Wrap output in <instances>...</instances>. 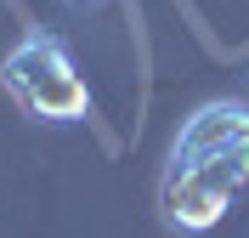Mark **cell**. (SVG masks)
<instances>
[{
  "label": "cell",
  "mask_w": 249,
  "mask_h": 238,
  "mask_svg": "<svg viewBox=\"0 0 249 238\" xmlns=\"http://www.w3.org/2000/svg\"><path fill=\"white\" fill-rule=\"evenodd\" d=\"M249 193V102L215 96L181 119L159 176V216L176 233H210Z\"/></svg>",
  "instance_id": "obj_1"
},
{
  "label": "cell",
  "mask_w": 249,
  "mask_h": 238,
  "mask_svg": "<svg viewBox=\"0 0 249 238\" xmlns=\"http://www.w3.org/2000/svg\"><path fill=\"white\" fill-rule=\"evenodd\" d=\"M0 91L40 125H79L91 119V91L85 74L68 57L51 29H29L6 57H0Z\"/></svg>",
  "instance_id": "obj_2"
},
{
  "label": "cell",
  "mask_w": 249,
  "mask_h": 238,
  "mask_svg": "<svg viewBox=\"0 0 249 238\" xmlns=\"http://www.w3.org/2000/svg\"><path fill=\"white\" fill-rule=\"evenodd\" d=\"M68 6H91V0H68Z\"/></svg>",
  "instance_id": "obj_3"
}]
</instances>
